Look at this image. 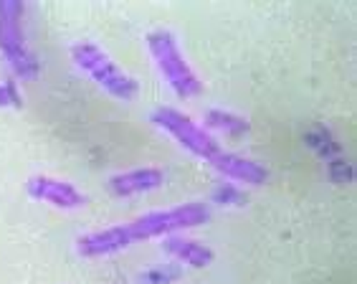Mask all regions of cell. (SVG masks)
<instances>
[{
	"label": "cell",
	"instance_id": "8fae6325",
	"mask_svg": "<svg viewBox=\"0 0 357 284\" xmlns=\"http://www.w3.org/2000/svg\"><path fill=\"white\" fill-rule=\"evenodd\" d=\"M211 201L223 208H241V206H246L248 195L243 193V188L236 186V183L220 181L218 186L213 188V193H211Z\"/></svg>",
	"mask_w": 357,
	"mask_h": 284
},
{
	"label": "cell",
	"instance_id": "8992f818",
	"mask_svg": "<svg viewBox=\"0 0 357 284\" xmlns=\"http://www.w3.org/2000/svg\"><path fill=\"white\" fill-rule=\"evenodd\" d=\"M26 190L33 201L48 203V206L61 208V211H79L86 203V195L74 183L51 178V175H33L26 183Z\"/></svg>",
	"mask_w": 357,
	"mask_h": 284
},
{
	"label": "cell",
	"instance_id": "9a60e30c",
	"mask_svg": "<svg viewBox=\"0 0 357 284\" xmlns=\"http://www.w3.org/2000/svg\"><path fill=\"white\" fill-rule=\"evenodd\" d=\"M21 91L15 89L13 82H0V110H15L21 107Z\"/></svg>",
	"mask_w": 357,
	"mask_h": 284
},
{
	"label": "cell",
	"instance_id": "5bb4252c",
	"mask_svg": "<svg viewBox=\"0 0 357 284\" xmlns=\"http://www.w3.org/2000/svg\"><path fill=\"white\" fill-rule=\"evenodd\" d=\"M327 173H330V181L340 183V186H342V183L347 186V183H352V178H355L350 163H344V160H340V158L327 160Z\"/></svg>",
	"mask_w": 357,
	"mask_h": 284
},
{
	"label": "cell",
	"instance_id": "52a82bcc",
	"mask_svg": "<svg viewBox=\"0 0 357 284\" xmlns=\"http://www.w3.org/2000/svg\"><path fill=\"white\" fill-rule=\"evenodd\" d=\"M211 167L218 170L226 181L231 183H243V186H264L268 181V170L261 165V163H256L251 158H243V155H236V153H228V150H220L213 160H211Z\"/></svg>",
	"mask_w": 357,
	"mask_h": 284
},
{
	"label": "cell",
	"instance_id": "4fadbf2b",
	"mask_svg": "<svg viewBox=\"0 0 357 284\" xmlns=\"http://www.w3.org/2000/svg\"><path fill=\"white\" fill-rule=\"evenodd\" d=\"M307 140H310L312 150L322 155L324 160H332V155L340 153V145H337L335 140H332V135L324 130V127H317L314 132H310V135H307Z\"/></svg>",
	"mask_w": 357,
	"mask_h": 284
},
{
	"label": "cell",
	"instance_id": "30bf717a",
	"mask_svg": "<svg viewBox=\"0 0 357 284\" xmlns=\"http://www.w3.org/2000/svg\"><path fill=\"white\" fill-rule=\"evenodd\" d=\"M206 130L223 132V135H231V137H241L251 130L246 117H241L236 112L228 110H208L206 112Z\"/></svg>",
	"mask_w": 357,
	"mask_h": 284
},
{
	"label": "cell",
	"instance_id": "3957f363",
	"mask_svg": "<svg viewBox=\"0 0 357 284\" xmlns=\"http://www.w3.org/2000/svg\"><path fill=\"white\" fill-rule=\"evenodd\" d=\"M147 51H150L152 61H155L158 71L167 82V87L175 91V97L192 99L203 91V82L192 71L190 63L185 61V56L180 51L178 38H175L172 31H167V28L150 31L147 33Z\"/></svg>",
	"mask_w": 357,
	"mask_h": 284
},
{
	"label": "cell",
	"instance_id": "ba28073f",
	"mask_svg": "<svg viewBox=\"0 0 357 284\" xmlns=\"http://www.w3.org/2000/svg\"><path fill=\"white\" fill-rule=\"evenodd\" d=\"M165 183V173L158 167H135L127 173H117L109 178V190L117 198H130V195L150 193L158 190Z\"/></svg>",
	"mask_w": 357,
	"mask_h": 284
},
{
	"label": "cell",
	"instance_id": "7c38bea8",
	"mask_svg": "<svg viewBox=\"0 0 357 284\" xmlns=\"http://www.w3.org/2000/svg\"><path fill=\"white\" fill-rule=\"evenodd\" d=\"M180 277H183L180 264H158V267L142 271L137 277V284H175Z\"/></svg>",
	"mask_w": 357,
	"mask_h": 284
},
{
	"label": "cell",
	"instance_id": "9c48e42d",
	"mask_svg": "<svg viewBox=\"0 0 357 284\" xmlns=\"http://www.w3.org/2000/svg\"><path fill=\"white\" fill-rule=\"evenodd\" d=\"M162 249H165L167 257H172L175 262L192 267V269H203V267H211L215 259L213 249L206 246V244L195 241V239H185V236L170 234L162 236Z\"/></svg>",
	"mask_w": 357,
	"mask_h": 284
},
{
	"label": "cell",
	"instance_id": "7a4b0ae2",
	"mask_svg": "<svg viewBox=\"0 0 357 284\" xmlns=\"http://www.w3.org/2000/svg\"><path fill=\"white\" fill-rule=\"evenodd\" d=\"M71 61L79 71H84L102 91H107L112 99L132 102L139 94V84L130 77L122 66L112 61V56L96 46L94 41H79L71 46Z\"/></svg>",
	"mask_w": 357,
	"mask_h": 284
},
{
	"label": "cell",
	"instance_id": "5b68a950",
	"mask_svg": "<svg viewBox=\"0 0 357 284\" xmlns=\"http://www.w3.org/2000/svg\"><path fill=\"white\" fill-rule=\"evenodd\" d=\"M150 122L155 127H160L165 135H170V137L175 140L180 147H185L190 155L206 160V163H211V160L223 150L218 140H215L206 127H200L195 119L188 117V114H183L180 110H172V107H158V110H152Z\"/></svg>",
	"mask_w": 357,
	"mask_h": 284
},
{
	"label": "cell",
	"instance_id": "277c9868",
	"mask_svg": "<svg viewBox=\"0 0 357 284\" xmlns=\"http://www.w3.org/2000/svg\"><path fill=\"white\" fill-rule=\"evenodd\" d=\"M23 13H26L23 3L0 0V54L21 82H33L41 74V63L26 41Z\"/></svg>",
	"mask_w": 357,
	"mask_h": 284
},
{
	"label": "cell",
	"instance_id": "6da1fadb",
	"mask_svg": "<svg viewBox=\"0 0 357 284\" xmlns=\"http://www.w3.org/2000/svg\"><path fill=\"white\" fill-rule=\"evenodd\" d=\"M211 221V206L200 201L183 203L175 208H162V211H150V214L139 216L135 221L117 223L109 229L91 231L76 239V254L84 259H99L112 257L119 251L130 249L139 241H150V239H162V236L178 234V231L195 229Z\"/></svg>",
	"mask_w": 357,
	"mask_h": 284
}]
</instances>
